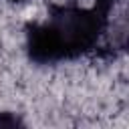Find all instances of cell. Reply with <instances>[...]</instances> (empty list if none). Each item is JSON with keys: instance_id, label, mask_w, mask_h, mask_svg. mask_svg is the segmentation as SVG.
Listing matches in <instances>:
<instances>
[{"instance_id": "2", "label": "cell", "mask_w": 129, "mask_h": 129, "mask_svg": "<svg viewBox=\"0 0 129 129\" xmlns=\"http://www.w3.org/2000/svg\"><path fill=\"white\" fill-rule=\"evenodd\" d=\"M16 2H20V0H16Z\"/></svg>"}, {"instance_id": "1", "label": "cell", "mask_w": 129, "mask_h": 129, "mask_svg": "<svg viewBox=\"0 0 129 129\" xmlns=\"http://www.w3.org/2000/svg\"><path fill=\"white\" fill-rule=\"evenodd\" d=\"M107 20V8H56L46 24L30 30V50L38 60L75 56L91 48Z\"/></svg>"}]
</instances>
